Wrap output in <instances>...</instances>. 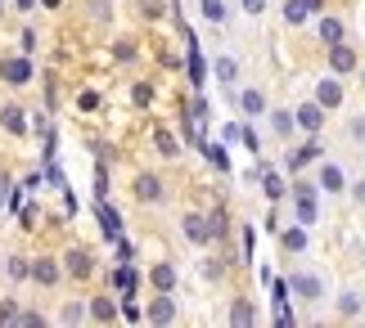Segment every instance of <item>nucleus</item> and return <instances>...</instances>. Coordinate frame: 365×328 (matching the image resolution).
I'll return each mask as SVG.
<instances>
[{
  "mask_svg": "<svg viewBox=\"0 0 365 328\" xmlns=\"http://www.w3.org/2000/svg\"><path fill=\"white\" fill-rule=\"evenodd\" d=\"M289 198H293V216H298V225L312 230V225L320 221V184L316 180H293Z\"/></svg>",
  "mask_w": 365,
  "mask_h": 328,
  "instance_id": "nucleus-1",
  "label": "nucleus"
},
{
  "mask_svg": "<svg viewBox=\"0 0 365 328\" xmlns=\"http://www.w3.org/2000/svg\"><path fill=\"white\" fill-rule=\"evenodd\" d=\"M289 297L302 306H320L325 302V279L316 275V270H293L289 275Z\"/></svg>",
  "mask_w": 365,
  "mask_h": 328,
  "instance_id": "nucleus-2",
  "label": "nucleus"
},
{
  "mask_svg": "<svg viewBox=\"0 0 365 328\" xmlns=\"http://www.w3.org/2000/svg\"><path fill=\"white\" fill-rule=\"evenodd\" d=\"M325 68L334 77H352V73H361V54H356V46H347V41H339V46H325Z\"/></svg>",
  "mask_w": 365,
  "mask_h": 328,
  "instance_id": "nucleus-3",
  "label": "nucleus"
},
{
  "mask_svg": "<svg viewBox=\"0 0 365 328\" xmlns=\"http://www.w3.org/2000/svg\"><path fill=\"white\" fill-rule=\"evenodd\" d=\"M131 198H135V203H145V207L163 203V198H167V180L153 176V171H140V176L131 180Z\"/></svg>",
  "mask_w": 365,
  "mask_h": 328,
  "instance_id": "nucleus-4",
  "label": "nucleus"
},
{
  "mask_svg": "<svg viewBox=\"0 0 365 328\" xmlns=\"http://www.w3.org/2000/svg\"><path fill=\"white\" fill-rule=\"evenodd\" d=\"M91 275H95V252H91V248H68V252H63V279L86 283Z\"/></svg>",
  "mask_w": 365,
  "mask_h": 328,
  "instance_id": "nucleus-5",
  "label": "nucleus"
},
{
  "mask_svg": "<svg viewBox=\"0 0 365 328\" xmlns=\"http://www.w3.org/2000/svg\"><path fill=\"white\" fill-rule=\"evenodd\" d=\"M180 234H185V243H194V248H212V225H207L203 211H185V216H180Z\"/></svg>",
  "mask_w": 365,
  "mask_h": 328,
  "instance_id": "nucleus-6",
  "label": "nucleus"
},
{
  "mask_svg": "<svg viewBox=\"0 0 365 328\" xmlns=\"http://www.w3.org/2000/svg\"><path fill=\"white\" fill-rule=\"evenodd\" d=\"M325 117H329V112L320 108L316 99H302V104L293 108V122H298L302 135H320V131H325Z\"/></svg>",
  "mask_w": 365,
  "mask_h": 328,
  "instance_id": "nucleus-7",
  "label": "nucleus"
},
{
  "mask_svg": "<svg viewBox=\"0 0 365 328\" xmlns=\"http://www.w3.org/2000/svg\"><path fill=\"white\" fill-rule=\"evenodd\" d=\"M320 158H325V149H320V135H307L302 144L284 158V171H293V176H298L302 166H312V162H320Z\"/></svg>",
  "mask_w": 365,
  "mask_h": 328,
  "instance_id": "nucleus-8",
  "label": "nucleus"
},
{
  "mask_svg": "<svg viewBox=\"0 0 365 328\" xmlns=\"http://www.w3.org/2000/svg\"><path fill=\"white\" fill-rule=\"evenodd\" d=\"M312 99H316V104L325 108V112H339V108H343V99H347V95H343V77H334V73H329L325 81H316V95H312Z\"/></svg>",
  "mask_w": 365,
  "mask_h": 328,
  "instance_id": "nucleus-9",
  "label": "nucleus"
},
{
  "mask_svg": "<svg viewBox=\"0 0 365 328\" xmlns=\"http://www.w3.org/2000/svg\"><path fill=\"white\" fill-rule=\"evenodd\" d=\"M0 81L14 85V90H19V85H32V59H27V54H19V59H0Z\"/></svg>",
  "mask_w": 365,
  "mask_h": 328,
  "instance_id": "nucleus-10",
  "label": "nucleus"
},
{
  "mask_svg": "<svg viewBox=\"0 0 365 328\" xmlns=\"http://www.w3.org/2000/svg\"><path fill=\"white\" fill-rule=\"evenodd\" d=\"M316 41L320 46H339V41H347V23L339 14H316Z\"/></svg>",
  "mask_w": 365,
  "mask_h": 328,
  "instance_id": "nucleus-11",
  "label": "nucleus"
},
{
  "mask_svg": "<svg viewBox=\"0 0 365 328\" xmlns=\"http://www.w3.org/2000/svg\"><path fill=\"white\" fill-rule=\"evenodd\" d=\"M235 104H240L244 117H266V108H271L262 85H244V90H235Z\"/></svg>",
  "mask_w": 365,
  "mask_h": 328,
  "instance_id": "nucleus-12",
  "label": "nucleus"
},
{
  "mask_svg": "<svg viewBox=\"0 0 365 328\" xmlns=\"http://www.w3.org/2000/svg\"><path fill=\"white\" fill-rule=\"evenodd\" d=\"M316 184H320V194H347V171L339 162H320L316 166Z\"/></svg>",
  "mask_w": 365,
  "mask_h": 328,
  "instance_id": "nucleus-13",
  "label": "nucleus"
},
{
  "mask_svg": "<svg viewBox=\"0 0 365 328\" xmlns=\"http://www.w3.org/2000/svg\"><path fill=\"white\" fill-rule=\"evenodd\" d=\"M0 131H5V135H27V131H32V112L19 108V104H5V108H0Z\"/></svg>",
  "mask_w": 365,
  "mask_h": 328,
  "instance_id": "nucleus-14",
  "label": "nucleus"
},
{
  "mask_svg": "<svg viewBox=\"0 0 365 328\" xmlns=\"http://www.w3.org/2000/svg\"><path fill=\"white\" fill-rule=\"evenodd\" d=\"M257 180H262V194H266V203H279V198H289V180L279 176L275 166H257Z\"/></svg>",
  "mask_w": 365,
  "mask_h": 328,
  "instance_id": "nucleus-15",
  "label": "nucleus"
},
{
  "mask_svg": "<svg viewBox=\"0 0 365 328\" xmlns=\"http://www.w3.org/2000/svg\"><path fill=\"white\" fill-rule=\"evenodd\" d=\"M59 279H63V261H54V256H32V283L54 288Z\"/></svg>",
  "mask_w": 365,
  "mask_h": 328,
  "instance_id": "nucleus-16",
  "label": "nucleus"
},
{
  "mask_svg": "<svg viewBox=\"0 0 365 328\" xmlns=\"http://www.w3.org/2000/svg\"><path fill=\"white\" fill-rule=\"evenodd\" d=\"M91 319L95 324H118L122 319V297H91Z\"/></svg>",
  "mask_w": 365,
  "mask_h": 328,
  "instance_id": "nucleus-17",
  "label": "nucleus"
},
{
  "mask_svg": "<svg viewBox=\"0 0 365 328\" xmlns=\"http://www.w3.org/2000/svg\"><path fill=\"white\" fill-rule=\"evenodd\" d=\"M145 319H149V324H176V302H172V292H153Z\"/></svg>",
  "mask_w": 365,
  "mask_h": 328,
  "instance_id": "nucleus-18",
  "label": "nucleus"
},
{
  "mask_svg": "<svg viewBox=\"0 0 365 328\" xmlns=\"http://www.w3.org/2000/svg\"><path fill=\"white\" fill-rule=\"evenodd\" d=\"M266 126H271L275 139H293L298 122H293V108H266Z\"/></svg>",
  "mask_w": 365,
  "mask_h": 328,
  "instance_id": "nucleus-19",
  "label": "nucleus"
},
{
  "mask_svg": "<svg viewBox=\"0 0 365 328\" xmlns=\"http://www.w3.org/2000/svg\"><path fill=\"white\" fill-rule=\"evenodd\" d=\"M307 243H312V238H307V225H289V230H279V252H284V256H302Z\"/></svg>",
  "mask_w": 365,
  "mask_h": 328,
  "instance_id": "nucleus-20",
  "label": "nucleus"
},
{
  "mask_svg": "<svg viewBox=\"0 0 365 328\" xmlns=\"http://www.w3.org/2000/svg\"><path fill=\"white\" fill-rule=\"evenodd\" d=\"M361 310H365V297L356 288H347V292L334 297V315H339V319H361Z\"/></svg>",
  "mask_w": 365,
  "mask_h": 328,
  "instance_id": "nucleus-21",
  "label": "nucleus"
},
{
  "mask_svg": "<svg viewBox=\"0 0 365 328\" xmlns=\"http://www.w3.org/2000/svg\"><path fill=\"white\" fill-rule=\"evenodd\" d=\"M149 288H153V292H176V265H172V261H153Z\"/></svg>",
  "mask_w": 365,
  "mask_h": 328,
  "instance_id": "nucleus-22",
  "label": "nucleus"
},
{
  "mask_svg": "<svg viewBox=\"0 0 365 328\" xmlns=\"http://www.w3.org/2000/svg\"><path fill=\"white\" fill-rule=\"evenodd\" d=\"M226 324H235V328H248V324H257V306H252L248 297H235V302H230V310H226Z\"/></svg>",
  "mask_w": 365,
  "mask_h": 328,
  "instance_id": "nucleus-23",
  "label": "nucleus"
},
{
  "mask_svg": "<svg viewBox=\"0 0 365 328\" xmlns=\"http://www.w3.org/2000/svg\"><path fill=\"white\" fill-rule=\"evenodd\" d=\"M113 288L122 292V302H126V297H135V292H140V275H135V265H131V261H122V265L113 270Z\"/></svg>",
  "mask_w": 365,
  "mask_h": 328,
  "instance_id": "nucleus-24",
  "label": "nucleus"
},
{
  "mask_svg": "<svg viewBox=\"0 0 365 328\" xmlns=\"http://www.w3.org/2000/svg\"><path fill=\"white\" fill-rule=\"evenodd\" d=\"M212 77L226 85V90H235V81H240V63H235V54H217V59H212Z\"/></svg>",
  "mask_w": 365,
  "mask_h": 328,
  "instance_id": "nucleus-25",
  "label": "nucleus"
},
{
  "mask_svg": "<svg viewBox=\"0 0 365 328\" xmlns=\"http://www.w3.org/2000/svg\"><path fill=\"white\" fill-rule=\"evenodd\" d=\"M5 279L9 283H27L32 279V256H19V252L5 256Z\"/></svg>",
  "mask_w": 365,
  "mask_h": 328,
  "instance_id": "nucleus-26",
  "label": "nucleus"
},
{
  "mask_svg": "<svg viewBox=\"0 0 365 328\" xmlns=\"http://www.w3.org/2000/svg\"><path fill=\"white\" fill-rule=\"evenodd\" d=\"M108 54H113L118 63H135V59H140V41H135V36H118Z\"/></svg>",
  "mask_w": 365,
  "mask_h": 328,
  "instance_id": "nucleus-27",
  "label": "nucleus"
},
{
  "mask_svg": "<svg viewBox=\"0 0 365 328\" xmlns=\"http://www.w3.org/2000/svg\"><path fill=\"white\" fill-rule=\"evenodd\" d=\"M95 211H100V225H104V234H108V238H122V216H118L113 207H108V198H100V207H95Z\"/></svg>",
  "mask_w": 365,
  "mask_h": 328,
  "instance_id": "nucleus-28",
  "label": "nucleus"
},
{
  "mask_svg": "<svg viewBox=\"0 0 365 328\" xmlns=\"http://www.w3.org/2000/svg\"><path fill=\"white\" fill-rule=\"evenodd\" d=\"M86 319H91V306H86V302H68V306L59 310V324H63V328H77V324H86Z\"/></svg>",
  "mask_w": 365,
  "mask_h": 328,
  "instance_id": "nucleus-29",
  "label": "nucleus"
},
{
  "mask_svg": "<svg viewBox=\"0 0 365 328\" xmlns=\"http://www.w3.org/2000/svg\"><path fill=\"white\" fill-rule=\"evenodd\" d=\"M153 149H158L163 158H180V139L167 131V126H158V131H153Z\"/></svg>",
  "mask_w": 365,
  "mask_h": 328,
  "instance_id": "nucleus-30",
  "label": "nucleus"
},
{
  "mask_svg": "<svg viewBox=\"0 0 365 328\" xmlns=\"http://www.w3.org/2000/svg\"><path fill=\"white\" fill-rule=\"evenodd\" d=\"M207 225H212V243H226V234H230L226 207H212V211H207Z\"/></svg>",
  "mask_w": 365,
  "mask_h": 328,
  "instance_id": "nucleus-31",
  "label": "nucleus"
},
{
  "mask_svg": "<svg viewBox=\"0 0 365 328\" xmlns=\"http://www.w3.org/2000/svg\"><path fill=\"white\" fill-rule=\"evenodd\" d=\"M199 14H203L207 23H217V27H221V23L230 18V5H226V0H199Z\"/></svg>",
  "mask_w": 365,
  "mask_h": 328,
  "instance_id": "nucleus-32",
  "label": "nucleus"
},
{
  "mask_svg": "<svg viewBox=\"0 0 365 328\" xmlns=\"http://www.w3.org/2000/svg\"><path fill=\"white\" fill-rule=\"evenodd\" d=\"M190 81H194V90H203V81H207V68H203L199 41H194V46H190Z\"/></svg>",
  "mask_w": 365,
  "mask_h": 328,
  "instance_id": "nucleus-33",
  "label": "nucleus"
},
{
  "mask_svg": "<svg viewBox=\"0 0 365 328\" xmlns=\"http://www.w3.org/2000/svg\"><path fill=\"white\" fill-rule=\"evenodd\" d=\"M153 95H158V85H153V81H135V85H131V104H135V108H149Z\"/></svg>",
  "mask_w": 365,
  "mask_h": 328,
  "instance_id": "nucleus-34",
  "label": "nucleus"
},
{
  "mask_svg": "<svg viewBox=\"0 0 365 328\" xmlns=\"http://www.w3.org/2000/svg\"><path fill=\"white\" fill-rule=\"evenodd\" d=\"M307 18H312V9H307L302 0H284V23H289V27H302Z\"/></svg>",
  "mask_w": 365,
  "mask_h": 328,
  "instance_id": "nucleus-35",
  "label": "nucleus"
},
{
  "mask_svg": "<svg viewBox=\"0 0 365 328\" xmlns=\"http://www.w3.org/2000/svg\"><path fill=\"white\" fill-rule=\"evenodd\" d=\"M91 23H113V0H86Z\"/></svg>",
  "mask_w": 365,
  "mask_h": 328,
  "instance_id": "nucleus-36",
  "label": "nucleus"
},
{
  "mask_svg": "<svg viewBox=\"0 0 365 328\" xmlns=\"http://www.w3.org/2000/svg\"><path fill=\"white\" fill-rule=\"evenodd\" d=\"M19 319H23L19 297H5V302H0V328H9V324H19Z\"/></svg>",
  "mask_w": 365,
  "mask_h": 328,
  "instance_id": "nucleus-37",
  "label": "nucleus"
},
{
  "mask_svg": "<svg viewBox=\"0 0 365 328\" xmlns=\"http://www.w3.org/2000/svg\"><path fill=\"white\" fill-rule=\"evenodd\" d=\"M203 279L207 283H221V279H226V256H207V261H203Z\"/></svg>",
  "mask_w": 365,
  "mask_h": 328,
  "instance_id": "nucleus-38",
  "label": "nucleus"
},
{
  "mask_svg": "<svg viewBox=\"0 0 365 328\" xmlns=\"http://www.w3.org/2000/svg\"><path fill=\"white\" fill-rule=\"evenodd\" d=\"M163 0H135V14H140V18H145V23H158L163 18Z\"/></svg>",
  "mask_w": 365,
  "mask_h": 328,
  "instance_id": "nucleus-39",
  "label": "nucleus"
},
{
  "mask_svg": "<svg viewBox=\"0 0 365 328\" xmlns=\"http://www.w3.org/2000/svg\"><path fill=\"white\" fill-rule=\"evenodd\" d=\"M95 198H108V162L95 166Z\"/></svg>",
  "mask_w": 365,
  "mask_h": 328,
  "instance_id": "nucleus-40",
  "label": "nucleus"
},
{
  "mask_svg": "<svg viewBox=\"0 0 365 328\" xmlns=\"http://www.w3.org/2000/svg\"><path fill=\"white\" fill-rule=\"evenodd\" d=\"M347 139H352V144H365V112L347 122Z\"/></svg>",
  "mask_w": 365,
  "mask_h": 328,
  "instance_id": "nucleus-41",
  "label": "nucleus"
},
{
  "mask_svg": "<svg viewBox=\"0 0 365 328\" xmlns=\"http://www.w3.org/2000/svg\"><path fill=\"white\" fill-rule=\"evenodd\" d=\"M77 108L81 112H95V108H100V90H81L77 95Z\"/></svg>",
  "mask_w": 365,
  "mask_h": 328,
  "instance_id": "nucleus-42",
  "label": "nucleus"
},
{
  "mask_svg": "<svg viewBox=\"0 0 365 328\" xmlns=\"http://www.w3.org/2000/svg\"><path fill=\"white\" fill-rule=\"evenodd\" d=\"M266 5H271V0H240V9L248 14V18H262V14H266Z\"/></svg>",
  "mask_w": 365,
  "mask_h": 328,
  "instance_id": "nucleus-43",
  "label": "nucleus"
},
{
  "mask_svg": "<svg viewBox=\"0 0 365 328\" xmlns=\"http://www.w3.org/2000/svg\"><path fill=\"white\" fill-rule=\"evenodd\" d=\"M347 194H352V203L365 207V176H361V180H347Z\"/></svg>",
  "mask_w": 365,
  "mask_h": 328,
  "instance_id": "nucleus-44",
  "label": "nucleus"
},
{
  "mask_svg": "<svg viewBox=\"0 0 365 328\" xmlns=\"http://www.w3.org/2000/svg\"><path fill=\"white\" fill-rule=\"evenodd\" d=\"M9 189H14V184H9V171H0V211L9 207Z\"/></svg>",
  "mask_w": 365,
  "mask_h": 328,
  "instance_id": "nucleus-45",
  "label": "nucleus"
},
{
  "mask_svg": "<svg viewBox=\"0 0 365 328\" xmlns=\"http://www.w3.org/2000/svg\"><path fill=\"white\" fill-rule=\"evenodd\" d=\"M19 324H27V328H41V324H46V315H36V310H23V319Z\"/></svg>",
  "mask_w": 365,
  "mask_h": 328,
  "instance_id": "nucleus-46",
  "label": "nucleus"
},
{
  "mask_svg": "<svg viewBox=\"0 0 365 328\" xmlns=\"http://www.w3.org/2000/svg\"><path fill=\"white\" fill-rule=\"evenodd\" d=\"M207 153H212V166H221V171L230 166V158H226V149H207Z\"/></svg>",
  "mask_w": 365,
  "mask_h": 328,
  "instance_id": "nucleus-47",
  "label": "nucleus"
},
{
  "mask_svg": "<svg viewBox=\"0 0 365 328\" xmlns=\"http://www.w3.org/2000/svg\"><path fill=\"white\" fill-rule=\"evenodd\" d=\"M23 230H36V207H23Z\"/></svg>",
  "mask_w": 365,
  "mask_h": 328,
  "instance_id": "nucleus-48",
  "label": "nucleus"
},
{
  "mask_svg": "<svg viewBox=\"0 0 365 328\" xmlns=\"http://www.w3.org/2000/svg\"><path fill=\"white\" fill-rule=\"evenodd\" d=\"M19 50H23V54H32V50H36V36H32V32H23V41H19Z\"/></svg>",
  "mask_w": 365,
  "mask_h": 328,
  "instance_id": "nucleus-49",
  "label": "nucleus"
},
{
  "mask_svg": "<svg viewBox=\"0 0 365 328\" xmlns=\"http://www.w3.org/2000/svg\"><path fill=\"white\" fill-rule=\"evenodd\" d=\"M302 5L312 9V18H316V14H325V0H302Z\"/></svg>",
  "mask_w": 365,
  "mask_h": 328,
  "instance_id": "nucleus-50",
  "label": "nucleus"
},
{
  "mask_svg": "<svg viewBox=\"0 0 365 328\" xmlns=\"http://www.w3.org/2000/svg\"><path fill=\"white\" fill-rule=\"evenodd\" d=\"M14 5H19V14H32V9L41 5V0H14Z\"/></svg>",
  "mask_w": 365,
  "mask_h": 328,
  "instance_id": "nucleus-51",
  "label": "nucleus"
},
{
  "mask_svg": "<svg viewBox=\"0 0 365 328\" xmlns=\"http://www.w3.org/2000/svg\"><path fill=\"white\" fill-rule=\"evenodd\" d=\"M41 5H46V9H54V5H59V0H41Z\"/></svg>",
  "mask_w": 365,
  "mask_h": 328,
  "instance_id": "nucleus-52",
  "label": "nucleus"
},
{
  "mask_svg": "<svg viewBox=\"0 0 365 328\" xmlns=\"http://www.w3.org/2000/svg\"><path fill=\"white\" fill-rule=\"evenodd\" d=\"M0 18H5V0H0Z\"/></svg>",
  "mask_w": 365,
  "mask_h": 328,
  "instance_id": "nucleus-53",
  "label": "nucleus"
},
{
  "mask_svg": "<svg viewBox=\"0 0 365 328\" xmlns=\"http://www.w3.org/2000/svg\"><path fill=\"white\" fill-rule=\"evenodd\" d=\"M361 81H365V68H361Z\"/></svg>",
  "mask_w": 365,
  "mask_h": 328,
  "instance_id": "nucleus-54",
  "label": "nucleus"
}]
</instances>
